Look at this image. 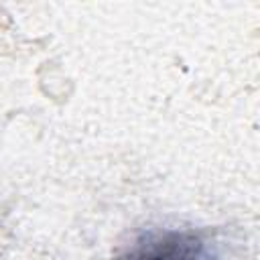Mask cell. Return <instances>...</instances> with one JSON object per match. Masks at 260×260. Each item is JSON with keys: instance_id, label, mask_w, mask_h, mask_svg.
<instances>
[{"instance_id": "6da1fadb", "label": "cell", "mask_w": 260, "mask_h": 260, "mask_svg": "<svg viewBox=\"0 0 260 260\" xmlns=\"http://www.w3.org/2000/svg\"><path fill=\"white\" fill-rule=\"evenodd\" d=\"M116 260H223L195 230H154L136 238Z\"/></svg>"}]
</instances>
